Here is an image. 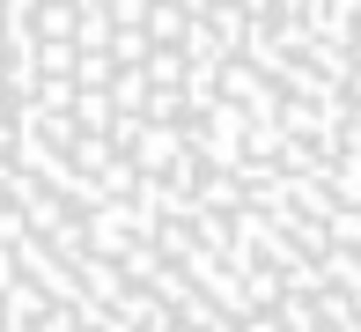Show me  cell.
Masks as SVG:
<instances>
[{
	"mask_svg": "<svg viewBox=\"0 0 361 332\" xmlns=\"http://www.w3.org/2000/svg\"><path fill=\"white\" fill-rule=\"evenodd\" d=\"M0 332H361V0H0Z\"/></svg>",
	"mask_w": 361,
	"mask_h": 332,
	"instance_id": "cell-1",
	"label": "cell"
}]
</instances>
